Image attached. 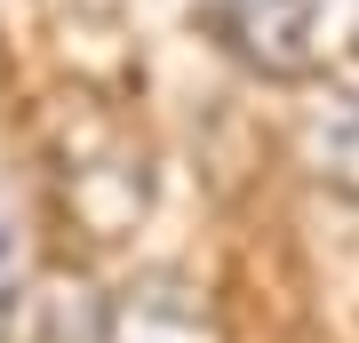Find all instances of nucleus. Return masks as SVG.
I'll return each instance as SVG.
<instances>
[{"instance_id":"f257e3e1","label":"nucleus","mask_w":359,"mask_h":343,"mask_svg":"<svg viewBox=\"0 0 359 343\" xmlns=\"http://www.w3.org/2000/svg\"><path fill=\"white\" fill-rule=\"evenodd\" d=\"M200 32L256 80H311L327 64L320 0H200Z\"/></svg>"},{"instance_id":"f03ea898","label":"nucleus","mask_w":359,"mask_h":343,"mask_svg":"<svg viewBox=\"0 0 359 343\" xmlns=\"http://www.w3.org/2000/svg\"><path fill=\"white\" fill-rule=\"evenodd\" d=\"M96 343H224V319L200 280L184 271H136L128 288L104 295Z\"/></svg>"},{"instance_id":"7ed1b4c3","label":"nucleus","mask_w":359,"mask_h":343,"mask_svg":"<svg viewBox=\"0 0 359 343\" xmlns=\"http://www.w3.org/2000/svg\"><path fill=\"white\" fill-rule=\"evenodd\" d=\"M0 328H8V343H96L104 304L80 280H25V295Z\"/></svg>"}]
</instances>
